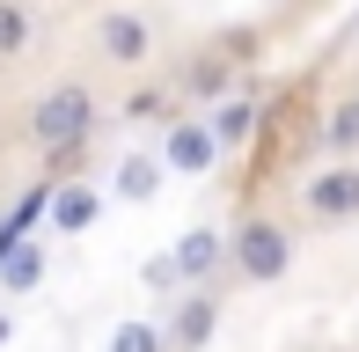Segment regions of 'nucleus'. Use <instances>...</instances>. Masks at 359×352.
Returning a JSON list of instances; mask_svg holds the SVG:
<instances>
[{"label": "nucleus", "instance_id": "nucleus-11", "mask_svg": "<svg viewBox=\"0 0 359 352\" xmlns=\"http://www.w3.org/2000/svg\"><path fill=\"white\" fill-rule=\"evenodd\" d=\"M205 133H213V147H242V140L257 133V103H242V95H235V103H220L213 118H205Z\"/></svg>", "mask_w": 359, "mask_h": 352}, {"label": "nucleus", "instance_id": "nucleus-4", "mask_svg": "<svg viewBox=\"0 0 359 352\" xmlns=\"http://www.w3.org/2000/svg\"><path fill=\"white\" fill-rule=\"evenodd\" d=\"M95 44H103L110 67H147V59H154V29H147V15H133V8H110L103 22H95Z\"/></svg>", "mask_w": 359, "mask_h": 352}, {"label": "nucleus", "instance_id": "nucleus-14", "mask_svg": "<svg viewBox=\"0 0 359 352\" xmlns=\"http://www.w3.org/2000/svg\"><path fill=\"white\" fill-rule=\"evenodd\" d=\"M110 352H169V338H161V323H118Z\"/></svg>", "mask_w": 359, "mask_h": 352}, {"label": "nucleus", "instance_id": "nucleus-9", "mask_svg": "<svg viewBox=\"0 0 359 352\" xmlns=\"http://www.w3.org/2000/svg\"><path fill=\"white\" fill-rule=\"evenodd\" d=\"M161 176H169V169H161V154H125V162H118V198H125V205H147V198L161 191Z\"/></svg>", "mask_w": 359, "mask_h": 352}, {"label": "nucleus", "instance_id": "nucleus-17", "mask_svg": "<svg viewBox=\"0 0 359 352\" xmlns=\"http://www.w3.org/2000/svg\"><path fill=\"white\" fill-rule=\"evenodd\" d=\"M8 338H15V323H8V309H0V345H8Z\"/></svg>", "mask_w": 359, "mask_h": 352}, {"label": "nucleus", "instance_id": "nucleus-6", "mask_svg": "<svg viewBox=\"0 0 359 352\" xmlns=\"http://www.w3.org/2000/svg\"><path fill=\"white\" fill-rule=\"evenodd\" d=\"M44 213H52V235H88L95 213H103V191L95 184H59V191H44Z\"/></svg>", "mask_w": 359, "mask_h": 352}, {"label": "nucleus", "instance_id": "nucleus-12", "mask_svg": "<svg viewBox=\"0 0 359 352\" xmlns=\"http://www.w3.org/2000/svg\"><path fill=\"white\" fill-rule=\"evenodd\" d=\"M22 52H29V8L0 0V59H22Z\"/></svg>", "mask_w": 359, "mask_h": 352}, {"label": "nucleus", "instance_id": "nucleus-8", "mask_svg": "<svg viewBox=\"0 0 359 352\" xmlns=\"http://www.w3.org/2000/svg\"><path fill=\"white\" fill-rule=\"evenodd\" d=\"M169 264H176V279H184V286H198V279H213V271L227 264V235H220V228H191L184 243L169 250Z\"/></svg>", "mask_w": 359, "mask_h": 352}, {"label": "nucleus", "instance_id": "nucleus-15", "mask_svg": "<svg viewBox=\"0 0 359 352\" xmlns=\"http://www.w3.org/2000/svg\"><path fill=\"white\" fill-rule=\"evenodd\" d=\"M191 88H198V95L227 88V67H220V59H198V67H191Z\"/></svg>", "mask_w": 359, "mask_h": 352}, {"label": "nucleus", "instance_id": "nucleus-2", "mask_svg": "<svg viewBox=\"0 0 359 352\" xmlns=\"http://www.w3.org/2000/svg\"><path fill=\"white\" fill-rule=\"evenodd\" d=\"M227 264H235L250 286H271V279H286V264H293V235L279 220H242L235 243H227Z\"/></svg>", "mask_w": 359, "mask_h": 352}, {"label": "nucleus", "instance_id": "nucleus-13", "mask_svg": "<svg viewBox=\"0 0 359 352\" xmlns=\"http://www.w3.org/2000/svg\"><path fill=\"white\" fill-rule=\"evenodd\" d=\"M323 140H330L337 154H359V95H352V103H337V110H330V125H323Z\"/></svg>", "mask_w": 359, "mask_h": 352}, {"label": "nucleus", "instance_id": "nucleus-3", "mask_svg": "<svg viewBox=\"0 0 359 352\" xmlns=\"http://www.w3.org/2000/svg\"><path fill=\"white\" fill-rule=\"evenodd\" d=\"M301 205L316 220H359V162H330L323 176H308Z\"/></svg>", "mask_w": 359, "mask_h": 352}, {"label": "nucleus", "instance_id": "nucleus-1", "mask_svg": "<svg viewBox=\"0 0 359 352\" xmlns=\"http://www.w3.org/2000/svg\"><path fill=\"white\" fill-rule=\"evenodd\" d=\"M88 133H95V95L81 88V81H67V88H44L37 103H29V140H37V147L74 154Z\"/></svg>", "mask_w": 359, "mask_h": 352}, {"label": "nucleus", "instance_id": "nucleus-5", "mask_svg": "<svg viewBox=\"0 0 359 352\" xmlns=\"http://www.w3.org/2000/svg\"><path fill=\"white\" fill-rule=\"evenodd\" d=\"M213 162H220V147H213V133H205V118H176L169 140H161V169H176V176H205Z\"/></svg>", "mask_w": 359, "mask_h": 352}, {"label": "nucleus", "instance_id": "nucleus-7", "mask_svg": "<svg viewBox=\"0 0 359 352\" xmlns=\"http://www.w3.org/2000/svg\"><path fill=\"white\" fill-rule=\"evenodd\" d=\"M213 330H220V301L213 294H184L176 301V323L161 330V338H169V352H205Z\"/></svg>", "mask_w": 359, "mask_h": 352}, {"label": "nucleus", "instance_id": "nucleus-10", "mask_svg": "<svg viewBox=\"0 0 359 352\" xmlns=\"http://www.w3.org/2000/svg\"><path fill=\"white\" fill-rule=\"evenodd\" d=\"M37 279H44V250L37 243H15L8 257H0V294H29Z\"/></svg>", "mask_w": 359, "mask_h": 352}, {"label": "nucleus", "instance_id": "nucleus-16", "mask_svg": "<svg viewBox=\"0 0 359 352\" xmlns=\"http://www.w3.org/2000/svg\"><path fill=\"white\" fill-rule=\"evenodd\" d=\"M140 279L154 286V294H169V286H184V279H176V264H169V257H147V271H140Z\"/></svg>", "mask_w": 359, "mask_h": 352}]
</instances>
